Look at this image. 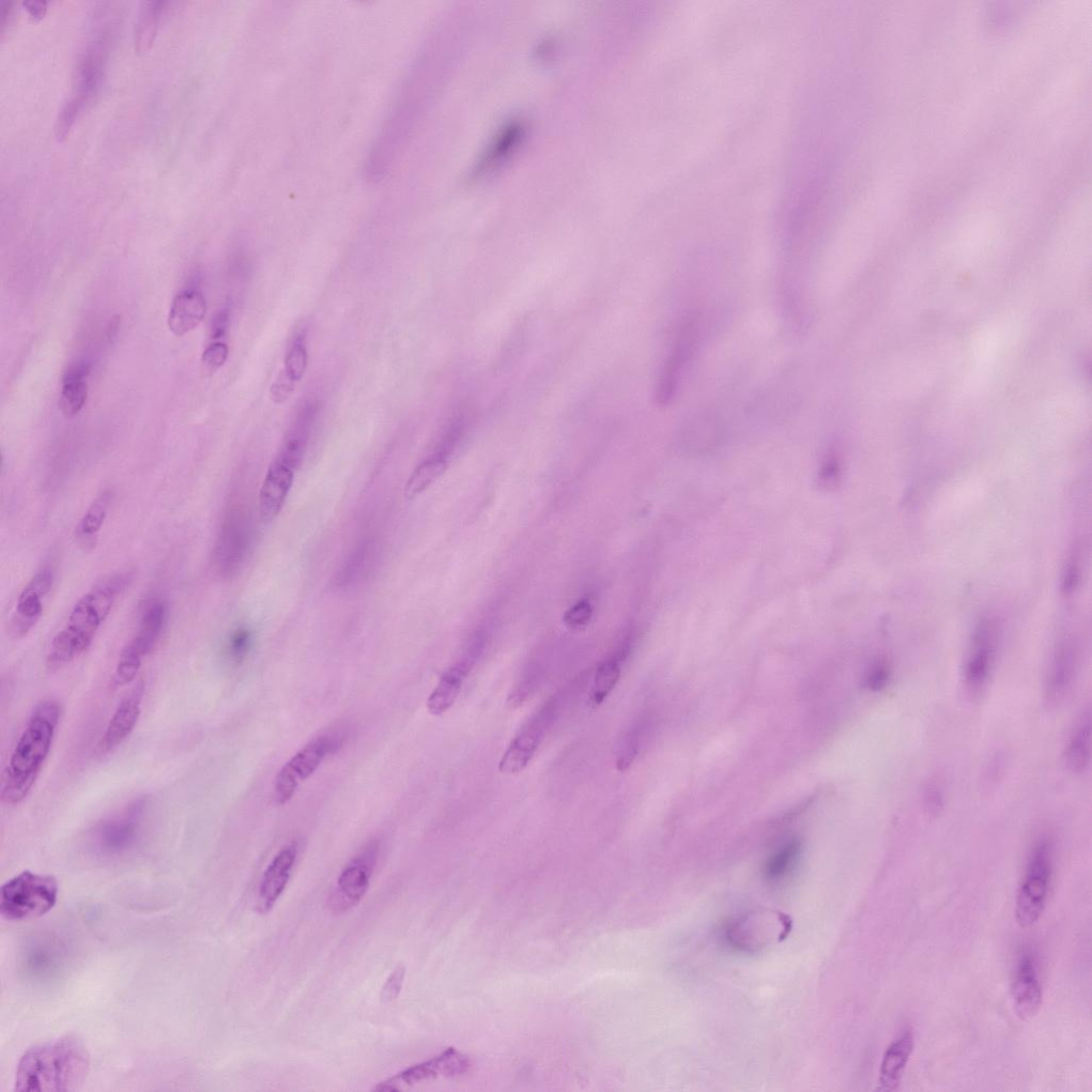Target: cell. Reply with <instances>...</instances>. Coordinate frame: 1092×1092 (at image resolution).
<instances>
[{"mask_svg":"<svg viewBox=\"0 0 1092 1092\" xmlns=\"http://www.w3.org/2000/svg\"><path fill=\"white\" fill-rule=\"evenodd\" d=\"M1053 872L1052 846L1039 842L1028 858L1016 900V919L1022 928L1033 927L1047 905Z\"/></svg>","mask_w":1092,"mask_h":1092,"instance_id":"obj_5","label":"cell"},{"mask_svg":"<svg viewBox=\"0 0 1092 1092\" xmlns=\"http://www.w3.org/2000/svg\"><path fill=\"white\" fill-rule=\"evenodd\" d=\"M58 894L54 876L24 871L0 890V915L13 922L42 917L54 909Z\"/></svg>","mask_w":1092,"mask_h":1092,"instance_id":"obj_4","label":"cell"},{"mask_svg":"<svg viewBox=\"0 0 1092 1092\" xmlns=\"http://www.w3.org/2000/svg\"><path fill=\"white\" fill-rule=\"evenodd\" d=\"M298 853V843L292 842L285 845L271 860L259 883L257 898L259 912H269L283 896L296 866Z\"/></svg>","mask_w":1092,"mask_h":1092,"instance_id":"obj_15","label":"cell"},{"mask_svg":"<svg viewBox=\"0 0 1092 1092\" xmlns=\"http://www.w3.org/2000/svg\"><path fill=\"white\" fill-rule=\"evenodd\" d=\"M25 8L28 10L32 17L41 19L44 17L46 10H48V3L45 2H26Z\"/></svg>","mask_w":1092,"mask_h":1092,"instance_id":"obj_42","label":"cell"},{"mask_svg":"<svg viewBox=\"0 0 1092 1092\" xmlns=\"http://www.w3.org/2000/svg\"><path fill=\"white\" fill-rule=\"evenodd\" d=\"M166 5L165 2L143 3L135 32L136 51L138 53L143 54L150 50L154 39L157 37Z\"/></svg>","mask_w":1092,"mask_h":1092,"instance_id":"obj_25","label":"cell"},{"mask_svg":"<svg viewBox=\"0 0 1092 1092\" xmlns=\"http://www.w3.org/2000/svg\"><path fill=\"white\" fill-rule=\"evenodd\" d=\"M446 469H448V463L443 458L435 457L424 461L410 476L405 488V497L408 500L419 497L440 479Z\"/></svg>","mask_w":1092,"mask_h":1092,"instance_id":"obj_26","label":"cell"},{"mask_svg":"<svg viewBox=\"0 0 1092 1092\" xmlns=\"http://www.w3.org/2000/svg\"><path fill=\"white\" fill-rule=\"evenodd\" d=\"M55 574L50 566L41 567L19 595L9 623L12 638L27 636L41 620L46 598L52 592Z\"/></svg>","mask_w":1092,"mask_h":1092,"instance_id":"obj_11","label":"cell"},{"mask_svg":"<svg viewBox=\"0 0 1092 1092\" xmlns=\"http://www.w3.org/2000/svg\"><path fill=\"white\" fill-rule=\"evenodd\" d=\"M298 461L281 452L270 466L259 492V517L265 523L273 521L283 509Z\"/></svg>","mask_w":1092,"mask_h":1092,"instance_id":"obj_14","label":"cell"},{"mask_svg":"<svg viewBox=\"0 0 1092 1092\" xmlns=\"http://www.w3.org/2000/svg\"><path fill=\"white\" fill-rule=\"evenodd\" d=\"M133 580L134 572L129 568L114 572L104 576L79 599L65 626L51 643L46 658V667L50 671L63 669L88 651L118 599Z\"/></svg>","mask_w":1092,"mask_h":1092,"instance_id":"obj_1","label":"cell"},{"mask_svg":"<svg viewBox=\"0 0 1092 1092\" xmlns=\"http://www.w3.org/2000/svg\"><path fill=\"white\" fill-rule=\"evenodd\" d=\"M145 657L146 655L132 641L128 642L119 655L113 678L115 686L123 687L131 684L137 678Z\"/></svg>","mask_w":1092,"mask_h":1092,"instance_id":"obj_29","label":"cell"},{"mask_svg":"<svg viewBox=\"0 0 1092 1092\" xmlns=\"http://www.w3.org/2000/svg\"><path fill=\"white\" fill-rule=\"evenodd\" d=\"M245 546L244 528L236 515H230L224 522L219 540L214 548V564L221 574H228L239 564Z\"/></svg>","mask_w":1092,"mask_h":1092,"instance_id":"obj_18","label":"cell"},{"mask_svg":"<svg viewBox=\"0 0 1092 1092\" xmlns=\"http://www.w3.org/2000/svg\"><path fill=\"white\" fill-rule=\"evenodd\" d=\"M227 322L228 317L225 313H220L219 315H217L216 318H214L212 322L213 338H219L224 334L227 327Z\"/></svg>","mask_w":1092,"mask_h":1092,"instance_id":"obj_41","label":"cell"},{"mask_svg":"<svg viewBox=\"0 0 1092 1092\" xmlns=\"http://www.w3.org/2000/svg\"><path fill=\"white\" fill-rule=\"evenodd\" d=\"M115 497L114 489H106L90 505L74 530V538L77 543L84 546H95L107 517H109Z\"/></svg>","mask_w":1092,"mask_h":1092,"instance_id":"obj_22","label":"cell"},{"mask_svg":"<svg viewBox=\"0 0 1092 1092\" xmlns=\"http://www.w3.org/2000/svg\"><path fill=\"white\" fill-rule=\"evenodd\" d=\"M890 674L888 669L883 666H876L868 675L867 684L872 690H882L889 682Z\"/></svg>","mask_w":1092,"mask_h":1092,"instance_id":"obj_39","label":"cell"},{"mask_svg":"<svg viewBox=\"0 0 1092 1092\" xmlns=\"http://www.w3.org/2000/svg\"><path fill=\"white\" fill-rule=\"evenodd\" d=\"M472 1066L469 1056L450 1048L438 1056L424 1061V1063L412 1066L387 1081L377 1084L374 1088L378 1092L403 1091L407 1087L418 1085L430 1080L440 1078H455L466 1074Z\"/></svg>","mask_w":1092,"mask_h":1092,"instance_id":"obj_10","label":"cell"},{"mask_svg":"<svg viewBox=\"0 0 1092 1092\" xmlns=\"http://www.w3.org/2000/svg\"><path fill=\"white\" fill-rule=\"evenodd\" d=\"M556 712L557 703L551 699L526 722L504 753L499 764L501 774L512 776L525 771L553 725Z\"/></svg>","mask_w":1092,"mask_h":1092,"instance_id":"obj_8","label":"cell"},{"mask_svg":"<svg viewBox=\"0 0 1092 1092\" xmlns=\"http://www.w3.org/2000/svg\"><path fill=\"white\" fill-rule=\"evenodd\" d=\"M406 971V967L403 964L395 967V970L388 977L382 988L381 997L383 1001L392 1002L401 994L405 983Z\"/></svg>","mask_w":1092,"mask_h":1092,"instance_id":"obj_36","label":"cell"},{"mask_svg":"<svg viewBox=\"0 0 1092 1092\" xmlns=\"http://www.w3.org/2000/svg\"><path fill=\"white\" fill-rule=\"evenodd\" d=\"M251 635L248 629L238 628L228 642V653L236 661H240L247 655L250 648Z\"/></svg>","mask_w":1092,"mask_h":1092,"instance_id":"obj_37","label":"cell"},{"mask_svg":"<svg viewBox=\"0 0 1092 1092\" xmlns=\"http://www.w3.org/2000/svg\"><path fill=\"white\" fill-rule=\"evenodd\" d=\"M89 1070L85 1043L67 1036L26 1051L19 1061L14 1086L23 1092L75 1091L85 1083Z\"/></svg>","mask_w":1092,"mask_h":1092,"instance_id":"obj_3","label":"cell"},{"mask_svg":"<svg viewBox=\"0 0 1092 1092\" xmlns=\"http://www.w3.org/2000/svg\"><path fill=\"white\" fill-rule=\"evenodd\" d=\"M802 845L797 840L791 841L775 853L765 866V877L768 881H779L784 875H787L789 870L796 863V860L801 853Z\"/></svg>","mask_w":1092,"mask_h":1092,"instance_id":"obj_30","label":"cell"},{"mask_svg":"<svg viewBox=\"0 0 1092 1092\" xmlns=\"http://www.w3.org/2000/svg\"><path fill=\"white\" fill-rule=\"evenodd\" d=\"M1014 1011L1022 1020L1032 1019L1042 1005V987L1038 973V962L1032 948H1022L1016 968H1014L1012 987Z\"/></svg>","mask_w":1092,"mask_h":1092,"instance_id":"obj_12","label":"cell"},{"mask_svg":"<svg viewBox=\"0 0 1092 1092\" xmlns=\"http://www.w3.org/2000/svg\"><path fill=\"white\" fill-rule=\"evenodd\" d=\"M228 357V347L223 343L210 345L203 353L202 367L206 375H212L224 365Z\"/></svg>","mask_w":1092,"mask_h":1092,"instance_id":"obj_34","label":"cell"},{"mask_svg":"<svg viewBox=\"0 0 1092 1092\" xmlns=\"http://www.w3.org/2000/svg\"><path fill=\"white\" fill-rule=\"evenodd\" d=\"M926 808L930 814H939L943 807V798L936 788H929L925 796Z\"/></svg>","mask_w":1092,"mask_h":1092,"instance_id":"obj_40","label":"cell"},{"mask_svg":"<svg viewBox=\"0 0 1092 1092\" xmlns=\"http://www.w3.org/2000/svg\"><path fill=\"white\" fill-rule=\"evenodd\" d=\"M167 604L162 599H150L143 607L140 627L132 641L146 656L157 647L167 623Z\"/></svg>","mask_w":1092,"mask_h":1092,"instance_id":"obj_21","label":"cell"},{"mask_svg":"<svg viewBox=\"0 0 1092 1092\" xmlns=\"http://www.w3.org/2000/svg\"><path fill=\"white\" fill-rule=\"evenodd\" d=\"M1074 670L1072 656L1066 651L1061 652L1055 660L1047 687L1051 702L1058 703L1066 697L1073 682Z\"/></svg>","mask_w":1092,"mask_h":1092,"instance_id":"obj_28","label":"cell"},{"mask_svg":"<svg viewBox=\"0 0 1092 1092\" xmlns=\"http://www.w3.org/2000/svg\"><path fill=\"white\" fill-rule=\"evenodd\" d=\"M1091 758V718L1090 714L1083 717L1080 725L1074 731L1067 746L1065 760L1068 768L1074 774L1086 771Z\"/></svg>","mask_w":1092,"mask_h":1092,"instance_id":"obj_24","label":"cell"},{"mask_svg":"<svg viewBox=\"0 0 1092 1092\" xmlns=\"http://www.w3.org/2000/svg\"><path fill=\"white\" fill-rule=\"evenodd\" d=\"M621 676V666L618 658H608L598 666L595 678L589 694V704L592 707L601 705L612 690L616 688Z\"/></svg>","mask_w":1092,"mask_h":1092,"instance_id":"obj_27","label":"cell"},{"mask_svg":"<svg viewBox=\"0 0 1092 1092\" xmlns=\"http://www.w3.org/2000/svg\"><path fill=\"white\" fill-rule=\"evenodd\" d=\"M592 614L591 604L587 601H581L566 610L563 620L568 627L581 628L590 622Z\"/></svg>","mask_w":1092,"mask_h":1092,"instance_id":"obj_35","label":"cell"},{"mask_svg":"<svg viewBox=\"0 0 1092 1092\" xmlns=\"http://www.w3.org/2000/svg\"><path fill=\"white\" fill-rule=\"evenodd\" d=\"M144 684L138 685L119 703L102 736L99 749L109 753L125 743L135 730L143 712Z\"/></svg>","mask_w":1092,"mask_h":1092,"instance_id":"obj_16","label":"cell"},{"mask_svg":"<svg viewBox=\"0 0 1092 1092\" xmlns=\"http://www.w3.org/2000/svg\"><path fill=\"white\" fill-rule=\"evenodd\" d=\"M88 396V384L84 380H69L65 382L61 393L59 408L67 419H73L84 408Z\"/></svg>","mask_w":1092,"mask_h":1092,"instance_id":"obj_31","label":"cell"},{"mask_svg":"<svg viewBox=\"0 0 1092 1092\" xmlns=\"http://www.w3.org/2000/svg\"><path fill=\"white\" fill-rule=\"evenodd\" d=\"M913 1048L914 1038L911 1029L904 1030L896 1040L892 1041L882 1061L880 1090L895 1091L899 1089Z\"/></svg>","mask_w":1092,"mask_h":1092,"instance_id":"obj_17","label":"cell"},{"mask_svg":"<svg viewBox=\"0 0 1092 1092\" xmlns=\"http://www.w3.org/2000/svg\"><path fill=\"white\" fill-rule=\"evenodd\" d=\"M295 382L285 372H283L278 379L272 384L270 395L272 401L276 404H281L287 401L289 395L295 389Z\"/></svg>","mask_w":1092,"mask_h":1092,"instance_id":"obj_38","label":"cell"},{"mask_svg":"<svg viewBox=\"0 0 1092 1092\" xmlns=\"http://www.w3.org/2000/svg\"><path fill=\"white\" fill-rule=\"evenodd\" d=\"M307 367V351L302 338L292 343L285 359V373L294 381H300Z\"/></svg>","mask_w":1092,"mask_h":1092,"instance_id":"obj_33","label":"cell"},{"mask_svg":"<svg viewBox=\"0 0 1092 1092\" xmlns=\"http://www.w3.org/2000/svg\"><path fill=\"white\" fill-rule=\"evenodd\" d=\"M469 673L470 666L466 663L456 664L446 670L427 699L428 712L434 716L449 712L459 698Z\"/></svg>","mask_w":1092,"mask_h":1092,"instance_id":"obj_20","label":"cell"},{"mask_svg":"<svg viewBox=\"0 0 1092 1092\" xmlns=\"http://www.w3.org/2000/svg\"><path fill=\"white\" fill-rule=\"evenodd\" d=\"M378 854V844L368 845L338 875L336 884L328 898L329 907L333 912H347L364 899L369 887H371Z\"/></svg>","mask_w":1092,"mask_h":1092,"instance_id":"obj_9","label":"cell"},{"mask_svg":"<svg viewBox=\"0 0 1092 1092\" xmlns=\"http://www.w3.org/2000/svg\"><path fill=\"white\" fill-rule=\"evenodd\" d=\"M61 714L56 700L45 699L35 706L3 773L0 798L4 805L18 806L33 791L52 750Z\"/></svg>","mask_w":1092,"mask_h":1092,"instance_id":"obj_2","label":"cell"},{"mask_svg":"<svg viewBox=\"0 0 1092 1092\" xmlns=\"http://www.w3.org/2000/svg\"><path fill=\"white\" fill-rule=\"evenodd\" d=\"M340 738L322 735L299 750L276 774L273 797L276 804H288L300 784L311 778L322 762L340 746Z\"/></svg>","mask_w":1092,"mask_h":1092,"instance_id":"obj_7","label":"cell"},{"mask_svg":"<svg viewBox=\"0 0 1092 1092\" xmlns=\"http://www.w3.org/2000/svg\"><path fill=\"white\" fill-rule=\"evenodd\" d=\"M792 928V918L786 913L757 910L730 922L726 930V940L736 949L758 951L786 940Z\"/></svg>","mask_w":1092,"mask_h":1092,"instance_id":"obj_6","label":"cell"},{"mask_svg":"<svg viewBox=\"0 0 1092 1092\" xmlns=\"http://www.w3.org/2000/svg\"><path fill=\"white\" fill-rule=\"evenodd\" d=\"M110 35H102L89 42L77 67L75 91L69 102L82 111L85 105L96 96L103 79L107 54H109Z\"/></svg>","mask_w":1092,"mask_h":1092,"instance_id":"obj_13","label":"cell"},{"mask_svg":"<svg viewBox=\"0 0 1092 1092\" xmlns=\"http://www.w3.org/2000/svg\"><path fill=\"white\" fill-rule=\"evenodd\" d=\"M206 310V300L201 292L182 291L173 303L168 318L169 329L177 336L187 334L201 324Z\"/></svg>","mask_w":1092,"mask_h":1092,"instance_id":"obj_19","label":"cell"},{"mask_svg":"<svg viewBox=\"0 0 1092 1092\" xmlns=\"http://www.w3.org/2000/svg\"><path fill=\"white\" fill-rule=\"evenodd\" d=\"M992 645L987 632H980L965 668V686L972 696L980 694L991 671Z\"/></svg>","mask_w":1092,"mask_h":1092,"instance_id":"obj_23","label":"cell"},{"mask_svg":"<svg viewBox=\"0 0 1092 1092\" xmlns=\"http://www.w3.org/2000/svg\"><path fill=\"white\" fill-rule=\"evenodd\" d=\"M136 834L135 825L121 821L107 825L102 832V844L107 851L119 852L130 846Z\"/></svg>","mask_w":1092,"mask_h":1092,"instance_id":"obj_32","label":"cell"}]
</instances>
